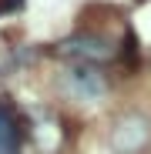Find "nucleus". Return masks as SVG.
I'll return each instance as SVG.
<instances>
[{
  "label": "nucleus",
  "mask_w": 151,
  "mask_h": 154,
  "mask_svg": "<svg viewBox=\"0 0 151 154\" xmlns=\"http://www.w3.org/2000/svg\"><path fill=\"white\" fill-rule=\"evenodd\" d=\"M64 54L77 57V64H94V60H108L114 54V47L108 37L87 30V34H74L71 40H64Z\"/></svg>",
  "instance_id": "3"
},
{
  "label": "nucleus",
  "mask_w": 151,
  "mask_h": 154,
  "mask_svg": "<svg viewBox=\"0 0 151 154\" xmlns=\"http://www.w3.org/2000/svg\"><path fill=\"white\" fill-rule=\"evenodd\" d=\"M108 74L97 64H74L67 67V74L61 77V91L77 100V104H97V100L108 97Z\"/></svg>",
  "instance_id": "1"
},
{
  "label": "nucleus",
  "mask_w": 151,
  "mask_h": 154,
  "mask_svg": "<svg viewBox=\"0 0 151 154\" xmlns=\"http://www.w3.org/2000/svg\"><path fill=\"white\" fill-rule=\"evenodd\" d=\"M24 134H20V117L14 107L0 104V154H20Z\"/></svg>",
  "instance_id": "4"
},
{
  "label": "nucleus",
  "mask_w": 151,
  "mask_h": 154,
  "mask_svg": "<svg viewBox=\"0 0 151 154\" xmlns=\"http://www.w3.org/2000/svg\"><path fill=\"white\" fill-rule=\"evenodd\" d=\"M151 144V121L138 111H128L114 117L111 131H108V147L114 154H144Z\"/></svg>",
  "instance_id": "2"
}]
</instances>
